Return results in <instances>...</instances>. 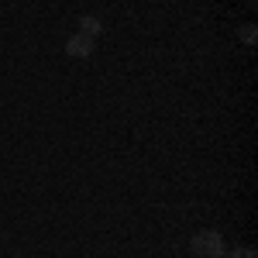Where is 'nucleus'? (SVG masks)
<instances>
[{
  "mask_svg": "<svg viewBox=\"0 0 258 258\" xmlns=\"http://www.w3.org/2000/svg\"><path fill=\"white\" fill-rule=\"evenodd\" d=\"M238 38L244 41L248 48H255V41H258V28H255V24H244V28L238 31Z\"/></svg>",
  "mask_w": 258,
  "mask_h": 258,
  "instance_id": "obj_4",
  "label": "nucleus"
},
{
  "mask_svg": "<svg viewBox=\"0 0 258 258\" xmlns=\"http://www.w3.org/2000/svg\"><path fill=\"white\" fill-rule=\"evenodd\" d=\"M224 258H258V251L255 248H231V251H224Z\"/></svg>",
  "mask_w": 258,
  "mask_h": 258,
  "instance_id": "obj_5",
  "label": "nucleus"
},
{
  "mask_svg": "<svg viewBox=\"0 0 258 258\" xmlns=\"http://www.w3.org/2000/svg\"><path fill=\"white\" fill-rule=\"evenodd\" d=\"M189 251L197 258H217L227 251V241L220 231H197L193 238H189Z\"/></svg>",
  "mask_w": 258,
  "mask_h": 258,
  "instance_id": "obj_1",
  "label": "nucleus"
},
{
  "mask_svg": "<svg viewBox=\"0 0 258 258\" xmlns=\"http://www.w3.org/2000/svg\"><path fill=\"white\" fill-rule=\"evenodd\" d=\"M93 48H97V38L83 35V31L69 35V41H66V52H69L73 59H90V55H93Z\"/></svg>",
  "mask_w": 258,
  "mask_h": 258,
  "instance_id": "obj_2",
  "label": "nucleus"
},
{
  "mask_svg": "<svg viewBox=\"0 0 258 258\" xmlns=\"http://www.w3.org/2000/svg\"><path fill=\"white\" fill-rule=\"evenodd\" d=\"M80 31H83V35H90V38H100V35H103V21L93 18V14H83V18H80Z\"/></svg>",
  "mask_w": 258,
  "mask_h": 258,
  "instance_id": "obj_3",
  "label": "nucleus"
},
{
  "mask_svg": "<svg viewBox=\"0 0 258 258\" xmlns=\"http://www.w3.org/2000/svg\"><path fill=\"white\" fill-rule=\"evenodd\" d=\"M217 258H224V255H217Z\"/></svg>",
  "mask_w": 258,
  "mask_h": 258,
  "instance_id": "obj_6",
  "label": "nucleus"
}]
</instances>
